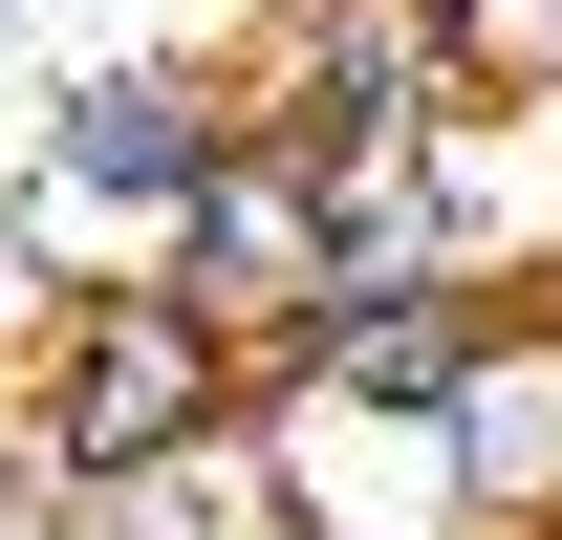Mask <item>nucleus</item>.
Returning a JSON list of instances; mask_svg holds the SVG:
<instances>
[{
    "mask_svg": "<svg viewBox=\"0 0 562 540\" xmlns=\"http://www.w3.org/2000/svg\"><path fill=\"white\" fill-rule=\"evenodd\" d=\"M0 131H22V238H44V260H109V281H151V260H173V216L260 151L195 22H151V44H66Z\"/></svg>",
    "mask_w": 562,
    "mask_h": 540,
    "instance_id": "nucleus-1",
    "label": "nucleus"
},
{
    "mask_svg": "<svg viewBox=\"0 0 562 540\" xmlns=\"http://www.w3.org/2000/svg\"><path fill=\"white\" fill-rule=\"evenodd\" d=\"M541 109H562V87H541Z\"/></svg>",
    "mask_w": 562,
    "mask_h": 540,
    "instance_id": "nucleus-7",
    "label": "nucleus"
},
{
    "mask_svg": "<svg viewBox=\"0 0 562 540\" xmlns=\"http://www.w3.org/2000/svg\"><path fill=\"white\" fill-rule=\"evenodd\" d=\"M432 475L476 540H562V303H497L432 390Z\"/></svg>",
    "mask_w": 562,
    "mask_h": 540,
    "instance_id": "nucleus-5",
    "label": "nucleus"
},
{
    "mask_svg": "<svg viewBox=\"0 0 562 540\" xmlns=\"http://www.w3.org/2000/svg\"><path fill=\"white\" fill-rule=\"evenodd\" d=\"M238 410H260V368L216 325H173L151 281H66V303L22 325V368H0V432L66 475L87 519H131V497H173L195 454H238Z\"/></svg>",
    "mask_w": 562,
    "mask_h": 540,
    "instance_id": "nucleus-2",
    "label": "nucleus"
},
{
    "mask_svg": "<svg viewBox=\"0 0 562 540\" xmlns=\"http://www.w3.org/2000/svg\"><path fill=\"white\" fill-rule=\"evenodd\" d=\"M66 22H87V0H0V109H22V87L66 66Z\"/></svg>",
    "mask_w": 562,
    "mask_h": 540,
    "instance_id": "nucleus-6",
    "label": "nucleus"
},
{
    "mask_svg": "<svg viewBox=\"0 0 562 540\" xmlns=\"http://www.w3.org/2000/svg\"><path fill=\"white\" fill-rule=\"evenodd\" d=\"M216 87H238V131L303 195H368V173H412L454 131L476 44H454V0H238L216 22Z\"/></svg>",
    "mask_w": 562,
    "mask_h": 540,
    "instance_id": "nucleus-3",
    "label": "nucleus"
},
{
    "mask_svg": "<svg viewBox=\"0 0 562 540\" xmlns=\"http://www.w3.org/2000/svg\"><path fill=\"white\" fill-rule=\"evenodd\" d=\"M238 497H260V540H476L454 475H432V410L325 390V368H260V410H238Z\"/></svg>",
    "mask_w": 562,
    "mask_h": 540,
    "instance_id": "nucleus-4",
    "label": "nucleus"
}]
</instances>
